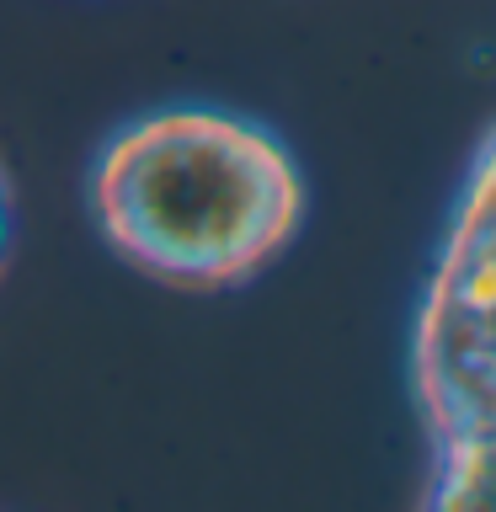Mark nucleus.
I'll return each instance as SVG.
<instances>
[{
  "label": "nucleus",
  "instance_id": "f03ea898",
  "mask_svg": "<svg viewBox=\"0 0 496 512\" xmlns=\"http://www.w3.org/2000/svg\"><path fill=\"white\" fill-rule=\"evenodd\" d=\"M427 507H496V123L464 166L411 315Z\"/></svg>",
  "mask_w": 496,
  "mask_h": 512
},
{
  "label": "nucleus",
  "instance_id": "7ed1b4c3",
  "mask_svg": "<svg viewBox=\"0 0 496 512\" xmlns=\"http://www.w3.org/2000/svg\"><path fill=\"white\" fill-rule=\"evenodd\" d=\"M11 251V192H6V176H0V262Z\"/></svg>",
  "mask_w": 496,
  "mask_h": 512
},
{
  "label": "nucleus",
  "instance_id": "f257e3e1",
  "mask_svg": "<svg viewBox=\"0 0 496 512\" xmlns=\"http://www.w3.org/2000/svg\"><path fill=\"white\" fill-rule=\"evenodd\" d=\"M86 203L134 272L192 294L246 288L299 240L310 182L278 128L214 102H171L96 144Z\"/></svg>",
  "mask_w": 496,
  "mask_h": 512
}]
</instances>
